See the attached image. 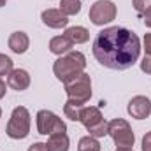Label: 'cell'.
Wrapping results in <instances>:
<instances>
[{"label":"cell","mask_w":151,"mask_h":151,"mask_svg":"<svg viewBox=\"0 0 151 151\" xmlns=\"http://www.w3.org/2000/svg\"><path fill=\"white\" fill-rule=\"evenodd\" d=\"M70 146V141H69V135L63 132V134H51L47 142H46V148L47 151H69Z\"/></svg>","instance_id":"cell-14"},{"label":"cell","mask_w":151,"mask_h":151,"mask_svg":"<svg viewBox=\"0 0 151 151\" xmlns=\"http://www.w3.org/2000/svg\"><path fill=\"white\" fill-rule=\"evenodd\" d=\"M77 151H100V142L91 135L81 137V141L77 144Z\"/></svg>","instance_id":"cell-18"},{"label":"cell","mask_w":151,"mask_h":151,"mask_svg":"<svg viewBox=\"0 0 151 151\" xmlns=\"http://www.w3.org/2000/svg\"><path fill=\"white\" fill-rule=\"evenodd\" d=\"M5 2H7V0H0V7H4V5H5Z\"/></svg>","instance_id":"cell-27"},{"label":"cell","mask_w":151,"mask_h":151,"mask_svg":"<svg viewBox=\"0 0 151 151\" xmlns=\"http://www.w3.org/2000/svg\"><path fill=\"white\" fill-rule=\"evenodd\" d=\"M74 47V44L65 37V35H56L49 40V51L53 55H58V56H63L67 53H70Z\"/></svg>","instance_id":"cell-13"},{"label":"cell","mask_w":151,"mask_h":151,"mask_svg":"<svg viewBox=\"0 0 151 151\" xmlns=\"http://www.w3.org/2000/svg\"><path fill=\"white\" fill-rule=\"evenodd\" d=\"M142 19H144V25L151 28V7L146 11V12H142Z\"/></svg>","instance_id":"cell-24"},{"label":"cell","mask_w":151,"mask_h":151,"mask_svg":"<svg viewBox=\"0 0 151 151\" xmlns=\"http://www.w3.org/2000/svg\"><path fill=\"white\" fill-rule=\"evenodd\" d=\"M12 70V60L7 55L0 53V77L2 76H9V72Z\"/></svg>","instance_id":"cell-19"},{"label":"cell","mask_w":151,"mask_h":151,"mask_svg":"<svg viewBox=\"0 0 151 151\" xmlns=\"http://www.w3.org/2000/svg\"><path fill=\"white\" fill-rule=\"evenodd\" d=\"M93 55L97 62L113 70L130 69L141 55V40L127 28L109 27L97 34L93 40Z\"/></svg>","instance_id":"cell-1"},{"label":"cell","mask_w":151,"mask_h":151,"mask_svg":"<svg viewBox=\"0 0 151 151\" xmlns=\"http://www.w3.org/2000/svg\"><path fill=\"white\" fill-rule=\"evenodd\" d=\"M107 134L113 137L114 144L118 148H132L135 142V135H134L132 127L128 125V121H125L121 118H116L113 121H109Z\"/></svg>","instance_id":"cell-6"},{"label":"cell","mask_w":151,"mask_h":151,"mask_svg":"<svg viewBox=\"0 0 151 151\" xmlns=\"http://www.w3.org/2000/svg\"><path fill=\"white\" fill-rule=\"evenodd\" d=\"M128 114L135 119H144L151 114V102L148 97L144 95H137L134 97L130 102H128V107H127Z\"/></svg>","instance_id":"cell-9"},{"label":"cell","mask_w":151,"mask_h":151,"mask_svg":"<svg viewBox=\"0 0 151 151\" xmlns=\"http://www.w3.org/2000/svg\"><path fill=\"white\" fill-rule=\"evenodd\" d=\"M63 35L69 39L72 44H84V42H88V39H90V32H88L84 27H70V28L65 30Z\"/></svg>","instance_id":"cell-15"},{"label":"cell","mask_w":151,"mask_h":151,"mask_svg":"<svg viewBox=\"0 0 151 151\" xmlns=\"http://www.w3.org/2000/svg\"><path fill=\"white\" fill-rule=\"evenodd\" d=\"M5 132L11 139H25L30 134V113L27 107L23 106L14 107Z\"/></svg>","instance_id":"cell-5"},{"label":"cell","mask_w":151,"mask_h":151,"mask_svg":"<svg viewBox=\"0 0 151 151\" xmlns=\"http://www.w3.org/2000/svg\"><path fill=\"white\" fill-rule=\"evenodd\" d=\"M150 74H151V63H150Z\"/></svg>","instance_id":"cell-28"},{"label":"cell","mask_w":151,"mask_h":151,"mask_svg":"<svg viewBox=\"0 0 151 151\" xmlns=\"http://www.w3.org/2000/svg\"><path fill=\"white\" fill-rule=\"evenodd\" d=\"M144 51H146V56H151V34L144 35Z\"/></svg>","instance_id":"cell-22"},{"label":"cell","mask_w":151,"mask_h":151,"mask_svg":"<svg viewBox=\"0 0 151 151\" xmlns=\"http://www.w3.org/2000/svg\"><path fill=\"white\" fill-rule=\"evenodd\" d=\"M37 132L40 135L51 134H63L67 132V125L51 111H39L37 113Z\"/></svg>","instance_id":"cell-7"},{"label":"cell","mask_w":151,"mask_h":151,"mask_svg":"<svg viewBox=\"0 0 151 151\" xmlns=\"http://www.w3.org/2000/svg\"><path fill=\"white\" fill-rule=\"evenodd\" d=\"M40 18L42 23L49 28H65L69 25V16H65L60 9H46Z\"/></svg>","instance_id":"cell-10"},{"label":"cell","mask_w":151,"mask_h":151,"mask_svg":"<svg viewBox=\"0 0 151 151\" xmlns=\"http://www.w3.org/2000/svg\"><path fill=\"white\" fill-rule=\"evenodd\" d=\"M28 151H47V148H46L44 142H35V144H32L28 148Z\"/></svg>","instance_id":"cell-23"},{"label":"cell","mask_w":151,"mask_h":151,"mask_svg":"<svg viewBox=\"0 0 151 151\" xmlns=\"http://www.w3.org/2000/svg\"><path fill=\"white\" fill-rule=\"evenodd\" d=\"M60 11L65 16H76L81 11V0H62L60 2Z\"/></svg>","instance_id":"cell-17"},{"label":"cell","mask_w":151,"mask_h":151,"mask_svg":"<svg viewBox=\"0 0 151 151\" xmlns=\"http://www.w3.org/2000/svg\"><path fill=\"white\" fill-rule=\"evenodd\" d=\"M116 151H134V148H118Z\"/></svg>","instance_id":"cell-26"},{"label":"cell","mask_w":151,"mask_h":151,"mask_svg":"<svg viewBox=\"0 0 151 151\" xmlns=\"http://www.w3.org/2000/svg\"><path fill=\"white\" fill-rule=\"evenodd\" d=\"M79 121L86 127V130L90 132L91 137L99 139V137H106L107 135V130H109V123L104 119V116L100 113L99 107H93V106H84L81 116H79Z\"/></svg>","instance_id":"cell-3"},{"label":"cell","mask_w":151,"mask_h":151,"mask_svg":"<svg viewBox=\"0 0 151 151\" xmlns=\"http://www.w3.org/2000/svg\"><path fill=\"white\" fill-rule=\"evenodd\" d=\"M0 118H2V109H0Z\"/></svg>","instance_id":"cell-29"},{"label":"cell","mask_w":151,"mask_h":151,"mask_svg":"<svg viewBox=\"0 0 151 151\" xmlns=\"http://www.w3.org/2000/svg\"><path fill=\"white\" fill-rule=\"evenodd\" d=\"M9 47H11L12 53L23 55V53H27V49L30 47V39H28V35H27L25 32H14V34H11V37H9Z\"/></svg>","instance_id":"cell-12"},{"label":"cell","mask_w":151,"mask_h":151,"mask_svg":"<svg viewBox=\"0 0 151 151\" xmlns=\"http://www.w3.org/2000/svg\"><path fill=\"white\" fill-rule=\"evenodd\" d=\"M116 12H118V9H116V5H114L111 0H97L91 5L88 16H90V19H91L93 25L104 27V25L111 23L114 18H116Z\"/></svg>","instance_id":"cell-8"},{"label":"cell","mask_w":151,"mask_h":151,"mask_svg":"<svg viewBox=\"0 0 151 151\" xmlns=\"http://www.w3.org/2000/svg\"><path fill=\"white\" fill-rule=\"evenodd\" d=\"M7 86L16 91L27 90L30 86V74L25 69H12L7 76Z\"/></svg>","instance_id":"cell-11"},{"label":"cell","mask_w":151,"mask_h":151,"mask_svg":"<svg viewBox=\"0 0 151 151\" xmlns=\"http://www.w3.org/2000/svg\"><path fill=\"white\" fill-rule=\"evenodd\" d=\"M84 67H86V56L81 51H70V53L60 56L53 63V72L58 81H62L65 84L70 79H74L76 76L83 74Z\"/></svg>","instance_id":"cell-2"},{"label":"cell","mask_w":151,"mask_h":151,"mask_svg":"<svg viewBox=\"0 0 151 151\" xmlns=\"http://www.w3.org/2000/svg\"><path fill=\"white\" fill-rule=\"evenodd\" d=\"M83 104H77V102H72V100H67L65 106H63V113L69 119L72 121H79V116H81V111H83Z\"/></svg>","instance_id":"cell-16"},{"label":"cell","mask_w":151,"mask_h":151,"mask_svg":"<svg viewBox=\"0 0 151 151\" xmlns=\"http://www.w3.org/2000/svg\"><path fill=\"white\" fill-rule=\"evenodd\" d=\"M65 91H67V100H72L77 104H86L91 99V79L88 74H79L69 83H65Z\"/></svg>","instance_id":"cell-4"},{"label":"cell","mask_w":151,"mask_h":151,"mask_svg":"<svg viewBox=\"0 0 151 151\" xmlns=\"http://www.w3.org/2000/svg\"><path fill=\"white\" fill-rule=\"evenodd\" d=\"M142 151H151V132L142 137Z\"/></svg>","instance_id":"cell-21"},{"label":"cell","mask_w":151,"mask_h":151,"mask_svg":"<svg viewBox=\"0 0 151 151\" xmlns=\"http://www.w3.org/2000/svg\"><path fill=\"white\" fill-rule=\"evenodd\" d=\"M5 91H7V86H5V83H4V79L0 77V99H4V95H5Z\"/></svg>","instance_id":"cell-25"},{"label":"cell","mask_w":151,"mask_h":151,"mask_svg":"<svg viewBox=\"0 0 151 151\" xmlns=\"http://www.w3.org/2000/svg\"><path fill=\"white\" fill-rule=\"evenodd\" d=\"M132 4H134V9L137 12H141V14L146 12L151 7V0H132Z\"/></svg>","instance_id":"cell-20"}]
</instances>
